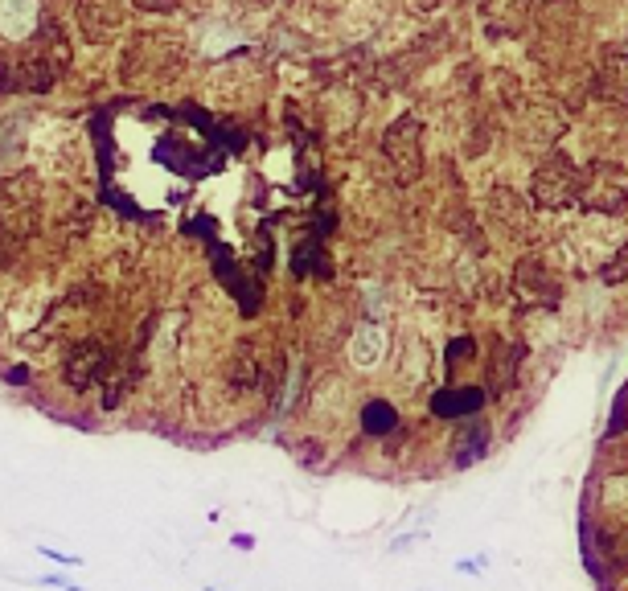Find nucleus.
Here are the masks:
<instances>
[{"mask_svg":"<svg viewBox=\"0 0 628 591\" xmlns=\"http://www.w3.org/2000/svg\"><path fill=\"white\" fill-rule=\"evenodd\" d=\"M534 197L543 205H571L579 197V169L563 152H551L534 177Z\"/></svg>","mask_w":628,"mask_h":591,"instance_id":"nucleus-1","label":"nucleus"},{"mask_svg":"<svg viewBox=\"0 0 628 591\" xmlns=\"http://www.w3.org/2000/svg\"><path fill=\"white\" fill-rule=\"evenodd\" d=\"M386 156L394 161V169H399V177L403 181H411L419 172V124L411 116L407 119H399L390 132H386Z\"/></svg>","mask_w":628,"mask_h":591,"instance_id":"nucleus-2","label":"nucleus"},{"mask_svg":"<svg viewBox=\"0 0 628 591\" xmlns=\"http://www.w3.org/2000/svg\"><path fill=\"white\" fill-rule=\"evenodd\" d=\"M596 95L608 99V103H616V108H628V54L612 50V54L600 62Z\"/></svg>","mask_w":628,"mask_h":591,"instance_id":"nucleus-3","label":"nucleus"},{"mask_svg":"<svg viewBox=\"0 0 628 591\" xmlns=\"http://www.w3.org/2000/svg\"><path fill=\"white\" fill-rule=\"evenodd\" d=\"M489 12V25L501 33H518L526 25V12H530V0H489L485 4Z\"/></svg>","mask_w":628,"mask_h":591,"instance_id":"nucleus-4","label":"nucleus"},{"mask_svg":"<svg viewBox=\"0 0 628 591\" xmlns=\"http://www.w3.org/2000/svg\"><path fill=\"white\" fill-rule=\"evenodd\" d=\"M480 403H485V395H480L477 387H464V390H447V395H439L436 411L439 415H469V411H477Z\"/></svg>","mask_w":628,"mask_h":591,"instance_id":"nucleus-5","label":"nucleus"},{"mask_svg":"<svg viewBox=\"0 0 628 591\" xmlns=\"http://www.w3.org/2000/svg\"><path fill=\"white\" fill-rule=\"evenodd\" d=\"M33 550H37L45 563H53L58 571H78V567H83V559H78V555H70V550H53L50 542H37Z\"/></svg>","mask_w":628,"mask_h":591,"instance_id":"nucleus-6","label":"nucleus"},{"mask_svg":"<svg viewBox=\"0 0 628 591\" xmlns=\"http://www.w3.org/2000/svg\"><path fill=\"white\" fill-rule=\"evenodd\" d=\"M33 587H58V591H86L78 587V583H70V575L66 571H50V575H37V579H29Z\"/></svg>","mask_w":628,"mask_h":591,"instance_id":"nucleus-7","label":"nucleus"},{"mask_svg":"<svg viewBox=\"0 0 628 591\" xmlns=\"http://www.w3.org/2000/svg\"><path fill=\"white\" fill-rule=\"evenodd\" d=\"M230 547H235V550H255L259 542H255V534H230Z\"/></svg>","mask_w":628,"mask_h":591,"instance_id":"nucleus-8","label":"nucleus"},{"mask_svg":"<svg viewBox=\"0 0 628 591\" xmlns=\"http://www.w3.org/2000/svg\"><path fill=\"white\" fill-rule=\"evenodd\" d=\"M456 571H464V575H480V571H485V559H460Z\"/></svg>","mask_w":628,"mask_h":591,"instance_id":"nucleus-9","label":"nucleus"},{"mask_svg":"<svg viewBox=\"0 0 628 591\" xmlns=\"http://www.w3.org/2000/svg\"><path fill=\"white\" fill-rule=\"evenodd\" d=\"M205 591H218V587H205Z\"/></svg>","mask_w":628,"mask_h":591,"instance_id":"nucleus-10","label":"nucleus"}]
</instances>
